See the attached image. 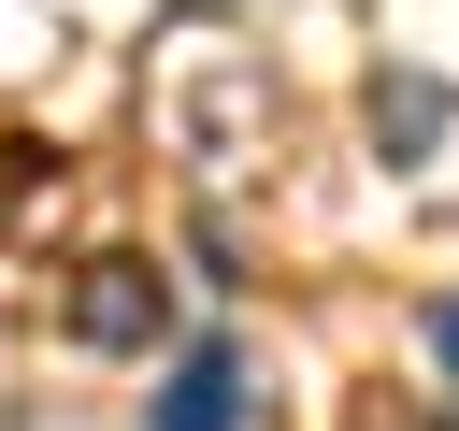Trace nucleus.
I'll list each match as a JSON object with an SVG mask.
<instances>
[{"label":"nucleus","instance_id":"nucleus-6","mask_svg":"<svg viewBox=\"0 0 459 431\" xmlns=\"http://www.w3.org/2000/svg\"><path fill=\"white\" fill-rule=\"evenodd\" d=\"M430 345H445V374H459V302H445V316H430Z\"/></svg>","mask_w":459,"mask_h":431},{"label":"nucleus","instance_id":"nucleus-3","mask_svg":"<svg viewBox=\"0 0 459 431\" xmlns=\"http://www.w3.org/2000/svg\"><path fill=\"white\" fill-rule=\"evenodd\" d=\"M373 144H387V158H430V144H445V86H430V72H373Z\"/></svg>","mask_w":459,"mask_h":431},{"label":"nucleus","instance_id":"nucleus-2","mask_svg":"<svg viewBox=\"0 0 459 431\" xmlns=\"http://www.w3.org/2000/svg\"><path fill=\"white\" fill-rule=\"evenodd\" d=\"M158 431H244V359L230 345H186L172 388H158Z\"/></svg>","mask_w":459,"mask_h":431},{"label":"nucleus","instance_id":"nucleus-5","mask_svg":"<svg viewBox=\"0 0 459 431\" xmlns=\"http://www.w3.org/2000/svg\"><path fill=\"white\" fill-rule=\"evenodd\" d=\"M359 431H445V417H430V402H402V417H359Z\"/></svg>","mask_w":459,"mask_h":431},{"label":"nucleus","instance_id":"nucleus-4","mask_svg":"<svg viewBox=\"0 0 459 431\" xmlns=\"http://www.w3.org/2000/svg\"><path fill=\"white\" fill-rule=\"evenodd\" d=\"M29 187H43V158H29V144H0V230H14V201H29Z\"/></svg>","mask_w":459,"mask_h":431},{"label":"nucleus","instance_id":"nucleus-1","mask_svg":"<svg viewBox=\"0 0 459 431\" xmlns=\"http://www.w3.org/2000/svg\"><path fill=\"white\" fill-rule=\"evenodd\" d=\"M72 345H158V259H86L72 273Z\"/></svg>","mask_w":459,"mask_h":431}]
</instances>
